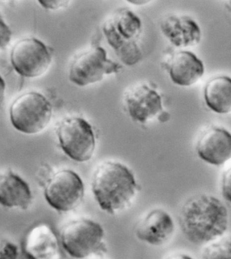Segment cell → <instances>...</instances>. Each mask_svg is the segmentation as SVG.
<instances>
[{
	"label": "cell",
	"mask_w": 231,
	"mask_h": 259,
	"mask_svg": "<svg viewBox=\"0 0 231 259\" xmlns=\"http://www.w3.org/2000/svg\"><path fill=\"white\" fill-rule=\"evenodd\" d=\"M179 222L189 242L206 244L223 236L226 232L228 209L216 197L200 193L185 201L179 212Z\"/></svg>",
	"instance_id": "1"
},
{
	"label": "cell",
	"mask_w": 231,
	"mask_h": 259,
	"mask_svg": "<svg viewBox=\"0 0 231 259\" xmlns=\"http://www.w3.org/2000/svg\"><path fill=\"white\" fill-rule=\"evenodd\" d=\"M91 188L101 210L114 214L130 206L138 186L128 167L118 161H107L95 169Z\"/></svg>",
	"instance_id": "2"
},
{
	"label": "cell",
	"mask_w": 231,
	"mask_h": 259,
	"mask_svg": "<svg viewBox=\"0 0 231 259\" xmlns=\"http://www.w3.org/2000/svg\"><path fill=\"white\" fill-rule=\"evenodd\" d=\"M103 33L109 45L127 65H133L141 59L139 37L142 33L140 19L130 10H117L104 22Z\"/></svg>",
	"instance_id": "3"
},
{
	"label": "cell",
	"mask_w": 231,
	"mask_h": 259,
	"mask_svg": "<svg viewBox=\"0 0 231 259\" xmlns=\"http://www.w3.org/2000/svg\"><path fill=\"white\" fill-rule=\"evenodd\" d=\"M53 109L42 94L32 91L18 97L10 109L13 127L25 135H37L44 131L51 120Z\"/></svg>",
	"instance_id": "4"
},
{
	"label": "cell",
	"mask_w": 231,
	"mask_h": 259,
	"mask_svg": "<svg viewBox=\"0 0 231 259\" xmlns=\"http://www.w3.org/2000/svg\"><path fill=\"white\" fill-rule=\"evenodd\" d=\"M56 133L62 149L70 158L77 162L92 158L96 140L92 126L85 119L67 117L59 123Z\"/></svg>",
	"instance_id": "5"
},
{
	"label": "cell",
	"mask_w": 231,
	"mask_h": 259,
	"mask_svg": "<svg viewBox=\"0 0 231 259\" xmlns=\"http://www.w3.org/2000/svg\"><path fill=\"white\" fill-rule=\"evenodd\" d=\"M104 231L99 223L86 219L70 221L62 229V246L66 252L77 259L87 258L100 250Z\"/></svg>",
	"instance_id": "6"
},
{
	"label": "cell",
	"mask_w": 231,
	"mask_h": 259,
	"mask_svg": "<svg viewBox=\"0 0 231 259\" xmlns=\"http://www.w3.org/2000/svg\"><path fill=\"white\" fill-rule=\"evenodd\" d=\"M120 64L107 59L102 47L92 48L74 58L69 68V79L79 87L99 82L105 75L120 72Z\"/></svg>",
	"instance_id": "7"
},
{
	"label": "cell",
	"mask_w": 231,
	"mask_h": 259,
	"mask_svg": "<svg viewBox=\"0 0 231 259\" xmlns=\"http://www.w3.org/2000/svg\"><path fill=\"white\" fill-rule=\"evenodd\" d=\"M82 179L71 170H63L53 175L47 183L44 196L49 206L59 212L75 210L84 198Z\"/></svg>",
	"instance_id": "8"
},
{
	"label": "cell",
	"mask_w": 231,
	"mask_h": 259,
	"mask_svg": "<svg viewBox=\"0 0 231 259\" xmlns=\"http://www.w3.org/2000/svg\"><path fill=\"white\" fill-rule=\"evenodd\" d=\"M11 60L14 69L20 75L36 78L48 70L52 56L44 43L30 37L16 44L11 51Z\"/></svg>",
	"instance_id": "9"
},
{
	"label": "cell",
	"mask_w": 231,
	"mask_h": 259,
	"mask_svg": "<svg viewBox=\"0 0 231 259\" xmlns=\"http://www.w3.org/2000/svg\"><path fill=\"white\" fill-rule=\"evenodd\" d=\"M196 151L207 164L221 166L231 159V133L224 127H208L199 137Z\"/></svg>",
	"instance_id": "10"
},
{
	"label": "cell",
	"mask_w": 231,
	"mask_h": 259,
	"mask_svg": "<svg viewBox=\"0 0 231 259\" xmlns=\"http://www.w3.org/2000/svg\"><path fill=\"white\" fill-rule=\"evenodd\" d=\"M124 101L131 118L141 123L151 120L163 111L162 97L145 83L129 90Z\"/></svg>",
	"instance_id": "11"
},
{
	"label": "cell",
	"mask_w": 231,
	"mask_h": 259,
	"mask_svg": "<svg viewBox=\"0 0 231 259\" xmlns=\"http://www.w3.org/2000/svg\"><path fill=\"white\" fill-rule=\"evenodd\" d=\"M175 232V223L170 215L162 209H154L143 217L135 227L137 238L152 246H161L168 242Z\"/></svg>",
	"instance_id": "12"
},
{
	"label": "cell",
	"mask_w": 231,
	"mask_h": 259,
	"mask_svg": "<svg viewBox=\"0 0 231 259\" xmlns=\"http://www.w3.org/2000/svg\"><path fill=\"white\" fill-rule=\"evenodd\" d=\"M32 200L31 188L21 177L11 170L0 172V205L7 208L27 210Z\"/></svg>",
	"instance_id": "13"
},
{
	"label": "cell",
	"mask_w": 231,
	"mask_h": 259,
	"mask_svg": "<svg viewBox=\"0 0 231 259\" xmlns=\"http://www.w3.org/2000/svg\"><path fill=\"white\" fill-rule=\"evenodd\" d=\"M160 26L163 34L175 47L183 49L200 42V26L188 16H168L162 20Z\"/></svg>",
	"instance_id": "14"
},
{
	"label": "cell",
	"mask_w": 231,
	"mask_h": 259,
	"mask_svg": "<svg viewBox=\"0 0 231 259\" xmlns=\"http://www.w3.org/2000/svg\"><path fill=\"white\" fill-rule=\"evenodd\" d=\"M171 80L180 87H191L198 82L205 72L204 63L190 51L177 52L166 65Z\"/></svg>",
	"instance_id": "15"
},
{
	"label": "cell",
	"mask_w": 231,
	"mask_h": 259,
	"mask_svg": "<svg viewBox=\"0 0 231 259\" xmlns=\"http://www.w3.org/2000/svg\"><path fill=\"white\" fill-rule=\"evenodd\" d=\"M25 250L31 259H60L61 250L57 237L46 225L34 228L27 235Z\"/></svg>",
	"instance_id": "16"
},
{
	"label": "cell",
	"mask_w": 231,
	"mask_h": 259,
	"mask_svg": "<svg viewBox=\"0 0 231 259\" xmlns=\"http://www.w3.org/2000/svg\"><path fill=\"white\" fill-rule=\"evenodd\" d=\"M207 106L218 114L231 113V77L218 75L213 77L204 87Z\"/></svg>",
	"instance_id": "17"
},
{
	"label": "cell",
	"mask_w": 231,
	"mask_h": 259,
	"mask_svg": "<svg viewBox=\"0 0 231 259\" xmlns=\"http://www.w3.org/2000/svg\"><path fill=\"white\" fill-rule=\"evenodd\" d=\"M202 259H231V236H221L206 244Z\"/></svg>",
	"instance_id": "18"
},
{
	"label": "cell",
	"mask_w": 231,
	"mask_h": 259,
	"mask_svg": "<svg viewBox=\"0 0 231 259\" xmlns=\"http://www.w3.org/2000/svg\"><path fill=\"white\" fill-rule=\"evenodd\" d=\"M0 259H19L17 245L11 241L0 239Z\"/></svg>",
	"instance_id": "19"
},
{
	"label": "cell",
	"mask_w": 231,
	"mask_h": 259,
	"mask_svg": "<svg viewBox=\"0 0 231 259\" xmlns=\"http://www.w3.org/2000/svg\"><path fill=\"white\" fill-rule=\"evenodd\" d=\"M220 191L223 198L231 204V166L225 170L221 176Z\"/></svg>",
	"instance_id": "20"
},
{
	"label": "cell",
	"mask_w": 231,
	"mask_h": 259,
	"mask_svg": "<svg viewBox=\"0 0 231 259\" xmlns=\"http://www.w3.org/2000/svg\"><path fill=\"white\" fill-rule=\"evenodd\" d=\"M12 39V31L0 14V52L7 49Z\"/></svg>",
	"instance_id": "21"
},
{
	"label": "cell",
	"mask_w": 231,
	"mask_h": 259,
	"mask_svg": "<svg viewBox=\"0 0 231 259\" xmlns=\"http://www.w3.org/2000/svg\"><path fill=\"white\" fill-rule=\"evenodd\" d=\"M45 9L49 10H57L61 8L67 7L70 1H39Z\"/></svg>",
	"instance_id": "22"
},
{
	"label": "cell",
	"mask_w": 231,
	"mask_h": 259,
	"mask_svg": "<svg viewBox=\"0 0 231 259\" xmlns=\"http://www.w3.org/2000/svg\"><path fill=\"white\" fill-rule=\"evenodd\" d=\"M6 91V83L3 77L0 75V104L3 102L5 99Z\"/></svg>",
	"instance_id": "23"
},
{
	"label": "cell",
	"mask_w": 231,
	"mask_h": 259,
	"mask_svg": "<svg viewBox=\"0 0 231 259\" xmlns=\"http://www.w3.org/2000/svg\"><path fill=\"white\" fill-rule=\"evenodd\" d=\"M166 259H194L192 257L189 256V255L185 254H181V253H178V254H174L170 255L168 257H167Z\"/></svg>",
	"instance_id": "24"
}]
</instances>
